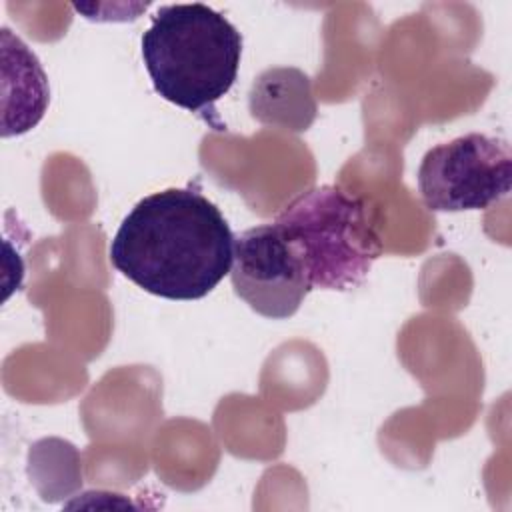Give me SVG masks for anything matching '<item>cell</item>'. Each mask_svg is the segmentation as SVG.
<instances>
[{
  "instance_id": "obj_1",
  "label": "cell",
  "mask_w": 512,
  "mask_h": 512,
  "mask_svg": "<svg viewBox=\"0 0 512 512\" xmlns=\"http://www.w3.org/2000/svg\"><path fill=\"white\" fill-rule=\"evenodd\" d=\"M234 234L196 188H166L144 196L122 220L112 242V266L142 290L168 300H198L230 274Z\"/></svg>"
},
{
  "instance_id": "obj_2",
  "label": "cell",
  "mask_w": 512,
  "mask_h": 512,
  "mask_svg": "<svg viewBox=\"0 0 512 512\" xmlns=\"http://www.w3.org/2000/svg\"><path fill=\"white\" fill-rule=\"evenodd\" d=\"M242 56V34L214 8L166 4L142 34V60L154 90L188 112H214L232 88Z\"/></svg>"
},
{
  "instance_id": "obj_3",
  "label": "cell",
  "mask_w": 512,
  "mask_h": 512,
  "mask_svg": "<svg viewBox=\"0 0 512 512\" xmlns=\"http://www.w3.org/2000/svg\"><path fill=\"white\" fill-rule=\"evenodd\" d=\"M312 288L360 286L384 244L366 198L322 184L296 196L274 218Z\"/></svg>"
},
{
  "instance_id": "obj_4",
  "label": "cell",
  "mask_w": 512,
  "mask_h": 512,
  "mask_svg": "<svg viewBox=\"0 0 512 512\" xmlns=\"http://www.w3.org/2000/svg\"><path fill=\"white\" fill-rule=\"evenodd\" d=\"M416 178L420 198L432 212L488 208L510 192V144L480 132L458 136L430 148Z\"/></svg>"
},
{
  "instance_id": "obj_5",
  "label": "cell",
  "mask_w": 512,
  "mask_h": 512,
  "mask_svg": "<svg viewBox=\"0 0 512 512\" xmlns=\"http://www.w3.org/2000/svg\"><path fill=\"white\" fill-rule=\"evenodd\" d=\"M230 280L236 296L272 320L296 314L312 290L274 220L234 236Z\"/></svg>"
},
{
  "instance_id": "obj_6",
  "label": "cell",
  "mask_w": 512,
  "mask_h": 512,
  "mask_svg": "<svg viewBox=\"0 0 512 512\" xmlns=\"http://www.w3.org/2000/svg\"><path fill=\"white\" fill-rule=\"evenodd\" d=\"M2 58L16 72V122L10 132L12 136L26 132L40 122L48 106L50 90L46 74L34 52H30V48L8 28H2Z\"/></svg>"
}]
</instances>
